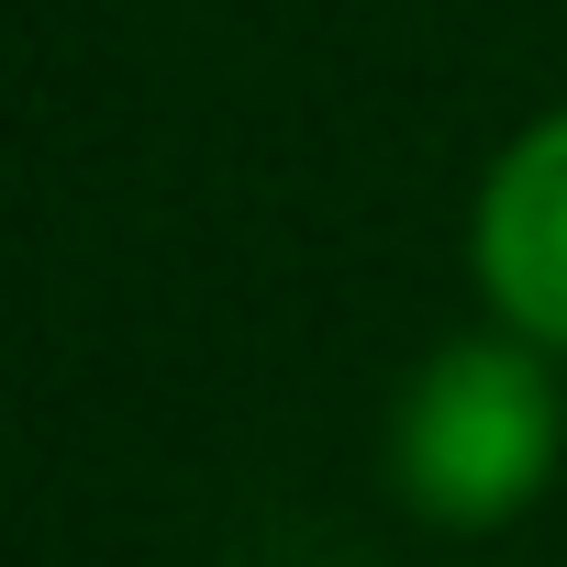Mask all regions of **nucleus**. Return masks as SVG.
I'll list each match as a JSON object with an SVG mask.
<instances>
[{"label": "nucleus", "mask_w": 567, "mask_h": 567, "mask_svg": "<svg viewBox=\"0 0 567 567\" xmlns=\"http://www.w3.org/2000/svg\"><path fill=\"white\" fill-rule=\"evenodd\" d=\"M556 467H567V357L534 346V334H512V323L445 334L390 390L379 478L434 534H501V523H523L556 489Z\"/></svg>", "instance_id": "f257e3e1"}, {"label": "nucleus", "mask_w": 567, "mask_h": 567, "mask_svg": "<svg viewBox=\"0 0 567 567\" xmlns=\"http://www.w3.org/2000/svg\"><path fill=\"white\" fill-rule=\"evenodd\" d=\"M467 290L489 323L567 357V101L534 112L467 200Z\"/></svg>", "instance_id": "f03ea898"}]
</instances>
